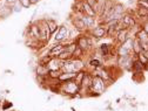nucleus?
Here are the masks:
<instances>
[{"label":"nucleus","mask_w":148,"mask_h":111,"mask_svg":"<svg viewBox=\"0 0 148 111\" xmlns=\"http://www.w3.org/2000/svg\"><path fill=\"white\" fill-rule=\"evenodd\" d=\"M136 15H138V18H145V19L147 20L148 19V9L136 7Z\"/></svg>","instance_id":"obj_16"},{"label":"nucleus","mask_w":148,"mask_h":111,"mask_svg":"<svg viewBox=\"0 0 148 111\" xmlns=\"http://www.w3.org/2000/svg\"><path fill=\"white\" fill-rule=\"evenodd\" d=\"M39 24V27H40V43L45 45L46 42H48V40L51 39V32L46 25V20L42 19V20H39L38 21Z\"/></svg>","instance_id":"obj_3"},{"label":"nucleus","mask_w":148,"mask_h":111,"mask_svg":"<svg viewBox=\"0 0 148 111\" xmlns=\"http://www.w3.org/2000/svg\"><path fill=\"white\" fill-rule=\"evenodd\" d=\"M112 12L115 13V14H121V15H123V14L126 13V6H125L123 4L116 1V3H114V5H113Z\"/></svg>","instance_id":"obj_12"},{"label":"nucleus","mask_w":148,"mask_h":111,"mask_svg":"<svg viewBox=\"0 0 148 111\" xmlns=\"http://www.w3.org/2000/svg\"><path fill=\"white\" fill-rule=\"evenodd\" d=\"M84 54H85V51L81 48L77 47V49L74 50V53H73V59H81L84 56Z\"/></svg>","instance_id":"obj_20"},{"label":"nucleus","mask_w":148,"mask_h":111,"mask_svg":"<svg viewBox=\"0 0 148 111\" xmlns=\"http://www.w3.org/2000/svg\"><path fill=\"white\" fill-rule=\"evenodd\" d=\"M40 1H41V0H29L31 5H36V4H39Z\"/></svg>","instance_id":"obj_26"},{"label":"nucleus","mask_w":148,"mask_h":111,"mask_svg":"<svg viewBox=\"0 0 148 111\" xmlns=\"http://www.w3.org/2000/svg\"><path fill=\"white\" fill-rule=\"evenodd\" d=\"M128 38H131V35H129V29H127V28L120 29V30L116 32V34H115V40H116L120 45H122Z\"/></svg>","instance_id":"obj_8"},{"label":"nucleus","mask_w":148,"mask_h":111,"mask_svg":"<svg viewBox=\"0 0 148 111\" xmlns=\"http://www.w3.org/2000/svg\"><path fill=\"white\" fill-rule=\"evenodd\" d=\"M136 6L148 9V1H146V0H136Z\"/></svg>","instance_id":"obj_22"},{"label":"nucleus","mask_w":148,"mask_h":111,"mask_svg":"<svg viewBox=\"0 0 148 111\" xmlns=\"http://www.w3.org/2000/svg\"><path fill=\"white\" fill-rule=\"evenodd\" d=\"M88 33L90 34V36H93L97 40H100L102 38H106V27H103L102 25H98L92 30H88Z\"/></svg>","instance_id":"obj_6"},{"label":"nucleus","mask_w":148,"mask_h":111,"mask_svg":"<svg viewBox=\"0 0 148 111\" xmlns=\"http://www.w3.org/2000/svg\"><path fill=\"white\" fill-rule=\"evenodd\" d=\"M132 51L134 55H138L139 53H141V46H140V41L136 38H133V47H132Z\"/></svg>","instance_id":"obj_15"},{"label":"nucleus","mask_w":148,"mask_h":111,"mask_svg":"<svg viewBox=\"0 0 148 111\" xmlns=\"http://www.w3.org/2000/svg\"><path fill=\"white\" fill-rule=\"evenodd\" d=\"M142 53H143V51H142ZM143 54H145V56H146V58H147V60H148V50H147V51H145Z\"/></svg>","instance_id":"obj_27"},{"label":"nucleus","mask_w":148,"mask_h":111,"mask_svg":"<svg viewBox=\"0 0 148 111\" xmlns=\"http://www.w3.org/2000/svg\"><path fill=\"white\" fill-rule=\"evenodd\" d=\"M45 20H46V25L51 32L52 35H54L55 33H57L58 28H59V25H58V21L55 20V19H52V18H45Z\"/></svg>","instance_id":"obj_10"},{"label":"nucleus","mask_w":148,"mask_h":111,"mask_svg":"<svg viewBox=\"0 0 148 111\" xmlns=\"http://www.w3.org/2000/svg\"><path fill=\"white\" fill-rule=\"evenodd\" d=\"M88 64H89V67L97 69V68H100V64H101V63H100V61H99V60H97V59L94 60V59H93V60H90V61H89V63H88Z\"/></svg>","instance_id":"obj_23"},{"label":"nucleus","mask_w":148,"mask_h":111,"mask_svg":"<svg viewBox=\"0 0 148 111\" xmlns=\"http://www.w3.org/2000/svg\"><path fill=\"white\" fill-rule=\"evenodd\" d=\"M11 8H12V12H13V13H20V12L23 11V6L20 5V3H19V1L15 3Z\"/></svg>","instance_id":"obj_21"},{"label":"nucleus","mask_w":148,"mask_h":111,"mask_svg":"<svg viewBox=\"0 0 148 111\" xmlns=\"http://www.w3.org/2000/svg\"><path fill=\"white\" fill-rule=\"evenodd\" d=\"M71 22H72V27L75 28L77 30H79L80 33H84V32H87V27L86 25L84 24L82 19H81V15H74L73 18H71Z\"/></svg>","instance_id":"obj_4"},{"label":"nucleus","mask_w":148,"mask_h":111,"mask_svg":"<svg viewBox=\"0 0 148 111\" xmlns=\"http://www.w3.org/2000/svg\"><path fill=\"white\" fill-rule=\"evenodd\" d=\"M68 36H69V28L66 25L59 26L57 33L54 34V41L57 43H65L68 40Z\"/></svg>","instance_id":"obj_1"},{"label":"nucleus","mask_w":148,"mask_h":111,"mask_svg":"<svg viewBox=\"0 0 148 111\" xmlns=\"http://www.w3.org/2000/svg\"><path fill=\"white\" fill-rule=\"evenodd\" d=\"M85 71L84 70H81V71H78L77 72V75H75V77H74V82H75L78 85H80L81 84V82H82V80H84V76H85Z\"/></svg>","instance_id":"obj_18"},{"label":"nucleus","mask_w":148,"mask_h":111,"mask_svg":"<svg viewBox=\"0 0 148 111\" xmlns=\"http://www.w3.org/2000/svg\"><path fill=\"white\" fill-rule=\"evenodd\" d=\"M12 8L7 5H4L1 8H0V18H7L12 14Z\"/></svg>","instance_id":"obj_14"},{"label":"nucleus","mask_w":148,"mask_h":111,"mask_svg":"<svg viewBox=\"0 0 148 111\" xmlns=\"http://www.w3.org/2000/svg\"><path fill=\"white\" fill-rule=\"evenodd\" d=\"M121 24L123 26V28H133L136 26V20H135V18L131 14V13H125L123 16H122V19H121Z\"/></svg>","instance_id":"obj_5"},{"label":"nucleus","mask_w":148,"mask_h":111,"mask_svg":"<svg viewBox=\"0 0 148 111\" xmlns=\"http://www.w3.org/2000/svg\"><path fill=\"white\" fill-rule=\"evenodd\" d=\"M89 89L95 92V96L100 95L106 91V82L103 80H101L100 77L93 76V81H92V85L89 87Z\"/></svg>","instance_id":"obj_2"},{"label":"nucleus","mask_w":148,"mask_h":111,"mask_svg":"<svg viewBox=\"0 0 148 111\" xmlns=\"http://www.w3.org/2000/svg\"><path fill=\"white\" fill-rule=\"evenodd\" d=\"M81 11H82V14L84 15H88V16H92V18H97V13L94 12V9L92 8L87 3H85V1H82Z\"/></svg>","instance_id":"obj_11"},{"label":"nucleus","mask_w":148,"mask_h":111,"mask_svg":"<svg viewBox=\"0 0 148 111\" xmlns=\"http://www.w3.org/2000/svg\"><path fill=\"white\" fill-rule=\"evenodd\" d=\"M75 75H77V72H62L61 71V75L59 76V82H67V81H72V80H74V77H75Z\"/></svg>","instance_id":"obj_13"},{"label":"nucleus","mask_w":148,"mask_h":111,"mask_svg":"<svg viewBox=\"0 0 148 111\" xmlns=\"http://www.w3.org/2000/svg\"><path fill=\"white\" fill-rule=\"evenodd\" d=\"M60 75H61V70H48L47 77H49L52 80H57V79H59Z\"/></svg>","instance_id":"obj_17"},{"label":"nucleus","mask_w":148,"mask_h":111,"mask_svg":"<svg viewBox=\"0 0 148 111\" xmlns=\"http://www.w3.org/2000/svg\"><path fill=\"white\" fill-rule=\"evenodd\" d=\"M19 3L23 6V8H29L32 6L31 3H29V0H19Z\"/></svg>","instance_id":"obj_24"},{"label":"nucleus","mask_w":148,"mask_h":111,"mask_svg":"<svg viewBox=\"0 0 148 111\" xmlns=\"http://www.w3.org/2000/svg\"><path fill=\"white\" fill-rule=\"evenodd\" d=\"M81 19L84 21V24L86 25L87 29L88 30H92L94 27H95V24H97V18H92V16H88V15H81Z\"/></svg>","instance_id":"obj_9"},{"label":"nucleus","mask_w":148,"mask_h":111,"mask_svg":"<svg viewBox=\"0 0 148 111\" xmlns=\"http://www.w3.org/2000/svg\"><path fill=\"white\" fill-rule=\"evenodd\" d=\"M85 3H87L92 8H95V6H97V4H98V0H85ZM95 12V11H94Z\"/></svg>","instance_id":"obj_25"},{"label":"nucleus","mask_w":148,"mask_h":111,"mask_svg":"<svg viewBox=\"0 0 148 111\" xmlns=\"http://www.w3.org/2000/svg\"><path fill=\"white\" fill-rule=\"evenodd\" d=\"M146 1H148V0H146Z\"/></svg>","instance_id":"obj_28"},{"label":"nucleus","mask_w":148,"mask_h":111,"mask_svg":"<svg viewBox=\"0 0 148 111\" xmlns=\"http://www.w3.org/2000/svg\"><path fill=\"white\" fill-rule=\"evenodd\" d=\"M65 43H55L49 48V56L51 58H58L59 55L65 50Z\"/></svg>","instance_id":"obj_7"},{"label":"nucleus","mask_w":148,"mask_h":111,"mask_svg":"<svg viewBox=\"0 0 148 111\" xmlns=\"http://www.w3.org/2000/svg\"><path fill=\"white\" fill-rule=\"evenodd\" d=\"M136 59H138V61H139L142 66H145V67H146V66L148 64V60H147V58L145 56V54H143L142 51H141V53H139V54L136 55Z\"/></svg>","instance_id":"obj_19"}]
</instances>
